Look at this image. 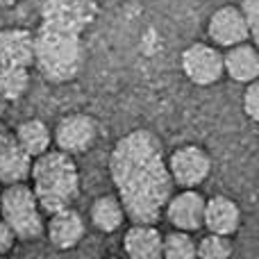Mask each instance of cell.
Returning <instances> with one entry per match:
<instances>
[{"label": "cell", "mask_w": 259, "mask_h": 259, "mask_svg": "<svg viewBox=\"0 0 259 259\" xmlns=\"http://www.w3.org/2000/svg\"><path fill=\"white\" fill-rule=\"evenodd\" d=\"M109 175L132 223H157L168 196L175 191L164 143L148 127L130 130L114 143Z\"/></svg>", "instance_id": "1"}, {"label": "cell", "mask_w": 259, "mask_h": 259, "mask_svg": "<svg viewBox=\"0 0 259 259\" xmlns=\"http://www.w3.org/2000/svg\"><path fill=\"white\" fill-rule=\"evenodd\" d=\"M84 39L80 32L41 21L39 30H34L32 66L41 73L46 82L64 84L75 80L84 66Z\"/></svg>", "instance_id": "2"}, {"label": "cell", "mask_w": 259, "mask_h": 259, "mask_svg": "<svg viewBox=\"0 0 259 259\" xmlns=\"http://www.w3.org/2000/svg\"><path fill=\"white\" fill-rule=\"evenodd\" d=\"M27 184L34 191L44 214L73 207L82 191L80 168L73 155H66L57 148L55 150L50 148L44 155L32 159Z\"/></svg>", "instance_id": "3"}, {"label": "cell", "mask_w": 259, "mask_h": 259, "mask_svg": "<svg viewBox=\"0 0 259 259\" xmlns=\"http://www.w3.org/2000/svg\"><path fill=\"white\" fill-rule=\"evenodd\" d=\"M0 219L14 230L18 241H36L44 237V209L27 182H14L3 189Z\"/></svg>", "instance_id": "4"}, {"label": "cell", "mask_w": 259, "mask_h": 259, "mask_svg": "<svg viewBox=\"0 0 259 259\" xmlns=\"http://www.w3.org/2000/svg\"><path fill=\"white\" fill-rule=\"evenodd\" d=\"M175 189H198L211 173V155L200 143H182L166 155Z\"/></svg>", "instance_id": "5"}, {"label": "cell", "mask_w": 259, "mask_h": 259, "mask_svg": "<svg viewBox=\"0 0 259 259\" xmlns=\"http://www.w3.org/2000/svg\"><path fill=\"white\" fill-rule=\"evenodd\" d=\"M100 139V123L87 112H71L57 121L53 130V143L66 155H87Z\"/></svg>", "instance_id": "6"}, {"label": "cell", "mask_w": 259, "mask_h": 259, "mask_svg": "<svg viewBox=\"0 0 259 259\" xmlns=\"http://www.w3.org/2000/svg\"><path fill=\"white\" fill-rule=\"evenodd\" d=\"M182 73L191 84L211 87L223 80V50L209 41H193L180 55Z\"/></svg>", "instance_id": "7"}, {"label": "cell", "mask_w": 259, "mask_h": 259, "mask_svg": "<svg viewBox=\"0 0 259 259\" xmlns=\"http://www.w3.org/2000/svg\"><path fill=\"white\" fill-rule=\"evenodd\" d=\"M41 21L57 23L73 32L84 34L87 27L98 18V3L96 0H36Z\"/></svg>", "instance_id": "8"}, {"label": "cell", "mask_w": 259, "mask_h": 259, "mask_svg": "<svg viewBox=\"0 0 259 259\" xmlns=\"http://www.w3.org/2000/svg\"><path fill=\"white\" fill-rule=\"evenodd\" d=\"M205 200L198 189H175L168 196L161 214L170 223V228L184 230V232H198L202 230L205 221Z\"/></svg>", "instance_id": "9"}, {"label": "cell", "mask_w": 259, "mask_h": 259, "mask_svg": "<svg viewBox=\"0 0 259 259\" xmlns=\"http://www.w3.org/2000/svg\"><path fill=\"white\" fill-rule=\"evenodd\" d=\"M207 39L221 50L250 39V30L239 12V5H221L211 12L207 18Z\"/></svg>", "instance_id": "10"}, {"label": "cell", "mask_w": 259, "mask_h": 259, "mask_svg": "<svg viewBox=\"0 0 259 259\" xmlns=\"http://www.w3.org/2000/svg\"><path fill=\"white\" fill-rule=\"evenodd\" d=\"M87 234V223L82 214L73 207L50 211L44 225V237L50 241V246L57 250H73L80 246V241Z\"/></svg>", "instance_id": "11"}, {"label": "cell", "mask_w": 259, "mask_h": 259, "mask_svg": "<svg viewBox=\"0 0 259 259\" xmlns=\"http://www.w3.org/2000/svg\"><path fill=\"white\" fill-rule=\"evenodd\" d=\"M241 221H243L241 207L230 196L216 193V196L205 200V221H202V228L207 232H219V234L234 237L239 232V228H241Z\"/></svg>", "instance_id": "12"}, {"label": "cell", "mask_w": 259, "mask_h": 259, "mask_svg": "<svg viewBox=\"0 0 259 259\" xmlns=\"http://www.w3.org/2000/svg\"><path fill=\"white\" fill-rule=\"evenodd\" d=\"M223 75L230 77L237 84H248V82L259 77V53L255 41H241L237 46H230L223 50Z\"/></svg>", "instance_id": "13"}, {"label": "cell", "mask_w": 259, "mask_h": 259, "mask_svg": "<svg viewBox=\"0 0 259 259\" xmlns=\"http://www.w3.org/2000/svg\"><path fill=\"white\" fill-rule=\"evenodd\" d=\"M32 159L21 150L14 132L0 123V184L7 187L14 182H27Z\"/></svg>", "instance_id": "14"}, {"label": "cell", "mask_w": 259, "mask_h": 259, "mask_svg": "<svg viewBox=\"0 0 259 259\" xmlns=\"http://www.w3.org/2000/svg\"><path fill=\"white\" fill-rule=\"evenodd\" d=\"M123 252L130 259H159L161 230L155 223H132L123 234Z\"/></svg>", "instance_id": "15"}, {"label": "cell", "mask_w": 259, "mask_h": 259, "mask_svg": "<svg viewBox=\"0 0 259 259\" xmlns=\"http://www.w3.org/2000/svg\"><path fill=\"white\" fill-rule=\"evenodd\" d=\"M34 32L27 27H0V66L23 64L32 66Z\"/></svg>", "instance_id": "16"}, {"label": "cell", "mask_w": 259, "mask_h": 259, "mask_svg": "<svg viewBox=\"0 0 259 259\" xmlns=\"http://www.w3.org/2000/svg\"><path fill=\"white\" fill-rule=\"evenodd\" d=\"M12 132L16 143L21 146V150L30 159L44 155L46 150L53 148V132H50L48 123L41 121V118H23Z\"/></svg>", "instance_id": "17"}, {"label": "cell", "mask_w": 259, "mask_h": 259, "mask_svg": "<svg viewBox=\"0 0 259 259\" xmlns=\"http://www.w3.org/2000/svg\"><path fill=\"white\" fill-rule=\"evenodd\" d=\"M89 221L98 232L114 234L123 228V223L127 221L123 202L118 200L116 193H103L98 196L89 207Z\"/></svg>", "instance_id": "18"}, {"label": "cell", "mask_w": 259, "mask_h": 259, "mask_svg": "<svg viewBox=\"0 0 259 259\" xmlns=\"http://www.w3.org/2000/svg\"><path fill=\"white\" fill-rule=\"evenodd\" d=\"M32 66L23 64H7L0 66V98H5L9 105L25 98V94L32 87Z\"/></svg>", "instance_id": "19"}, {"label": "cell", "mask_w": 259, "mask_h": 259, "mask_svg": "<svg viewBox=\"0 0 259 259\" xmlns=\"http://www.w3.org/2000/svg\"><path fill=\"white\" fill-rule=\"evenodd\" d=\"M161 257L166 259H193L196 257V239L193 232L184 230H170L161 232Z\"/></svg>", "instance_id": "20"}, {"label": "cell", "mask_w": 259, "mask_h": 259, "mask_svg": "<svg viewBox=\"0 0 259 259\" xmlns=\"http://www.w3.org/2000/svg\"><path fill=\"white\" fill-rule=\"evenodd\" d=\"M234 255L232 237L219 232H207L196 241V257L200 259H228Z\"/></svg>", "instance_id": "21"}, {"label": "cell", "mask_w": 259, "mask_h": 259, "mask_svg": "<svg viewBox=\"0 0 259 259\" xmlns=\"http://www.w3.org/2000/svg\"><path fill=\"white\" fill-rule=\"evenodd\" d=\"M243 87H246V89H243V94H241V109L248 121L257 123L259 121V82L252 80Z\"/></svg>", "instance_id": "22"}, {"label": "cell", "mask_w": 259, "mask_h": 259, "mask_svg": "<svg viewBox=\"0 0 259 259\" xmlns=\"http://www.w3.org/2000/svg\"><path fill=\"white\" fill-rule=\"evenodd\" d=\"M239 12H241L243 21H246L248 30H250V39L257 44V39H259V0H241Z\"/></svg>", "instance_id": "23"}, {"label": "cell", "mask_w": 259, "mask_h": 259, "mask_svg": "<svg viewBox=\"0 0 259 259\" xmlns=\"http://www.w3.org/2000/svg\"><path fill=\"white\" fill-rule=\"evenodd\" d=\"M16 241L18 239H16V234H14V230L5 223V219H0V255H7Z\"/></svg>", "instance_id": "24"}, {"label": "cell", "mask_w": 259, "mask_h": 259, "mask_svg": "<svg viewBox=\"0 0 259 259\" xmlns=\"http://www.w3.org/2000/svg\"><path fill=\"white\" fill-rule=\"evenodd\" d=\"M21 0H0V9H9V7H14V5H18Z\"/></svg>", "instance_id": "25"}, {"label": "cell", "mask_w": 259, "mask_h": 259, "mask_svg": "<svg viewBox=\"0 0 259 259\" xmlns=\"http://www.w3.org/2000/svg\"><path fill=\"white\" fill-rule=\"evenodd\" d=\"M7 107H9V103L5 98H0V121H3L5 114H7Z\"/></svg>", "instance_id": "26"}]
</instances>
